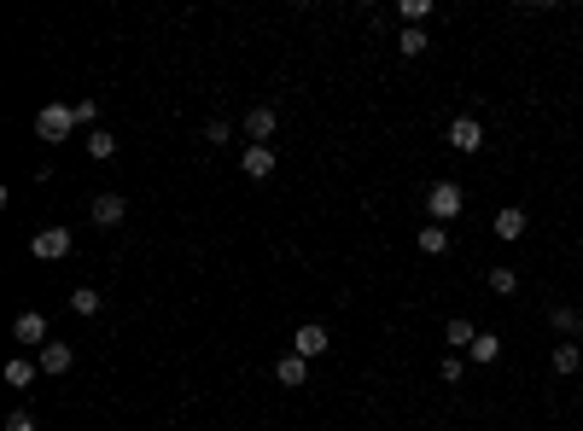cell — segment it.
<instances>
[{
	"instance_id": "cell-1",
	"label": "cell",
	"mask_w": 583,
	"mask_h": 431,
	"mask_svg": "<svg viewBox=\"0 0 583 431\" xmlns=\"http://www.w3.org/2000/svg\"><path fill=\"white\" fill-rule=\"evenodd\" d=\"M70 128H82L76 123V105H42V112H35V135L47 140V146H58V140H70Z\"/></svg>"
},
{
	"instance_id": "cell-2",
	"label": "cell",
	"mask_w": 583,
	"mask_h": 431,
	"mask_svg": "<svg viewBox=\"0 0 583 431\" xmlns=\"http://www.w3.org/2000/svg\"><path fill=\"white\" fill-rule=\"evenodd\" d=\"M426 210H431V222H444V227H449L461 210H467V193H461L455 181H431V187H426Z\"/></svg>"
},
{
	"instance_id": "cell-3",
	"label": "cell",
	"mask_w": 583,
	"mask_h": 431,
	"mask_svg": "<svg viewBox=\"0 0 583 431\" xmlns=\"http://www.w3.org/2000/svg\"><path fill=\"white\" fill-rule=\"evenodd\" d=\"M70 245H76V234H70V227H42V234H29V257H42V263L70 257Z\"/></svg>"
},
{
	"instance_id": "cell-4",
	"label": "cell",
	"mask_w": 583,
	"mask_h": 431,
	"mask_svg": "<svg viewBox=\"0 0 583 431\" xmlns=\"http://www.w3.org/2000/svg\"><path fill=\"white\" fill-rule=\"evenodd\" d=\"M12 338L24 350H47V344H53V338H47V315H42V309H24V315L12 320Z\"/></svg>"
},
{
	"instance_id": "cell-5",
	"label": "cell",
	"mask_w": 583,
	"mask_h": 431,
	"mask_svg": "<svg viewBox=\"0 0 583 431\" xmlns=\"http://www.w3.org/2000/svg\"><path fill=\"white\" fill-rule=\"evenodd\" d=\"M327 344H333V333H327L321 320H309V327H298V333H292V356H304V362L327 356Z\"/></svg>"
},
{
	"instance_id": "cell-6",
	"label": "cell",
	"mask_w": 583,
	"mask_h": 431,
	"mask_svg": "<svg viewBox=\"0 0 583 431\" xmlns=\"http://www.w3.org/2000/svg\"><path fill=\"white\" fill-rule=\"evenodd\" d=\"M275 128H280L275 105H251V112H245V140H251V146H268V140H275Z\"/></svg>"
},
{
	"instance_id": "cell-7",
	"label": "cell",
	"mask_w": 583,
	"mask_h": 431,
	"mask_svg": "<svg viewBox=\"0 0 583 431\" xmlns=\"http://www.w3.org/2000/svg\"><path fill=\"white\" fill-rule=\"evenodd\" d=\"M449 146H455V152H478V146H485V123H478V117H455V123H449Z\"/></svg>"
},
{
	"instance_id": "cell-8",
	"label": "cell",
	"mask_w": 583,
	"mask_h": 431,
	"mask_svg": "<svg viewBox=\"0 0 583 431\" xmlns=\"http://www.w3.org/2000/svg\"><path fill=\"white\" fill-rule=\"evenodd\" d=\"M275 146H245V158H239V169H245L251 181H268V175H275Z\"/></svg>"
},
{
	"instance_id": "cell-9",
	"label": "cell",
	"mask_w": 583,
	"mask_h": 431,
	"mask_svg": "<svg viewBox=\"0 0 583 431\" xmlns=\"http://www.w3.org/2000/svg\"><path fill=\"white\" fill-rule=\"evenodd\" d=\"M501 234V245H514V239H525V227H531V216L519 204H508V210H496V222H490Z\"/></svg>"
},
{
	"instance_id": "cell-10",
	"label": "cell",
	"mask_w": 583,
	"mask_h": 431,
	"mask_svg": "<svg viewBox=\"0 0 583 431\" xmlns=\"http://www.w3.org/2000/svg\"><path fill=\"white\" fill-rule=\"evenodd\" d=\"M123 216H128V198H123V193H99V198H94V222H99V227H117Z\"/></svg>"
},
{
	"instance_id": "cell-11",
	"label": "cell",
	"mask_w": 583,
	"mask_h": 431,
	"mask_svg": "<svg viewBox=\"0 0 583 431\" xmlns=\"http://www.w3.org/2000/svg\"><path fill=\"white\" fill-rule=\"evenodd\" d=\"M99 309H105V297H99L94 286H76V292H70V315H76V320H94Z\"/></svg>"
},
{
	"instance_id": "cell-12",
	"label": "cell",
	"mask_w": 583,
	"mask_h": 431,
	"mask_svg": "<svg viewBox=\"0 0 583 431\" xmlns=\"http://www.w3.org/2000/svg\"><path fill=\"white\" fill-rule=\"evenodd\" d=\"M275 379H280L286 390H298V385L309 379V362H304V356H280V362H275Z\"/></svg>"
},
{
	"instance_id": "cell-13",
	"label": "cell",
	"mask_w": 583,
	"mask_h": 431,
	"mask_svg": "<svg viewBox=\"0 0 583 431\" xmlns=\"http://www.w3.org/2000/svg\"><path fill=\"white\" fill-rule=\"evenodd\" d=\"M35 373H42V362H29V356H12V362H6V385L12 390H29Z\"/></svg>"
},
{
	"instance_id": "cell-14",
	"label": "cell",
	"mask_w": 583,
	"mask_h": 431,
	"mask_svg": "<svg viewBox=\"0 0 583 431\" xmlns=\"http://www.w3.org/2000/svg\"><path fill=\"white\" fill-rule=\"evenodd\" d=\"M70 362H76V350H70V344H58V338L42 350V373H70Z\"/></svg>"
},
{
	"instance_id": "cell-15",
	"label": "cell",
	"mask_w": 583,
	"mask_h": 431,
	"mask_svg": "<svg viewBox=\"0 0 583 431\" xmlns=\"http://www.w3.org/2000/svg\"><path fill=\"white\" fill-rule=\"evenodd\" d=\"M548 327H555V333H560V338H566V344H571V338L583 333V315H578V309H571V304H560L555 315H548Z\"/></svg>"
},
{
	"instance_id": "cell-16",
	"label": "cell",
	"mask_w": 583,
	"mask_h": 431,
	"mask_svg": "<svg viewBox=\"0 0 583 431\" xmlns=\"http://www.w3.org/2000/svg\"><path fill=\"white\" fill-rule=\"evenodd\" d=\"M420 250H426V257H444V250H449V227L426 222V227H420Z\"/></svg>"
},
{
	"instance_id": "cell-17",
	"label": "cell",
	"mask_w": 583,
	"mask_h": 431,
	"mask_svg": "<svg viewBox=\"0 0 583 431\" xmlns=\"http://www.w3.org/2000/svg\"><path fill=\"white\" fill-rule=\"evenodd\" d=\"M467 356H472L478 367H490V362L501 356V338H496V333H478V338H472V350H467Z\"/></svg>"
},
{
	"instance_id": "cell-18",
	"label": "cell",
	"mask_w": 583,
	"mask_h": 431,
	"mask_svg": "<svg viewBox=\"0 0 583 431\" xmlns=\"http://www.w3.org/2000/svg\"><path fill=\"white\" fill-rule=\"evenodd\" d=\"M397 18H403V29H420L431 18V0H397Z\"/></svg>"
},
{
	"instance_id": "cell-19",
	"label": "cell",
	"mask_w": 583,
	"mask_h": 431,
	"mask_svg": "<svg viewBox=\"0 0 583 431\" xmlns=\"http://www.w3.org/2000/svg\"><path fill=\"white\" fill-rule=\"evenodd\" d=\"M548 367H555L560 379H566V373H578V367H583V350H578V344H560L555 356H548Z\"/></svg>"
},
{
	"instance_id": "cell-20",
	"label": "cell",
	"mask_w": 583,
	"mask_h": 431,
	"mask_svg": "<svg viewBox=\"0 0 583 431\" xmlns=\"http://www.w3.org/2000/svg\"><path fill=\"white\" fill-rule=\"evenodd\" d=\"M444 338H449V350L461 356V350H472V338H478V327H472V320H449V327H444Z\"/></svg>"
},
{
	"instance_id": "cell-21",
	"label": "cell",
	"mask_w": 583,
	"mask_h": 431,
	"mask_svg": "<svg viewBox=\"0 0 583 431\" xmlns=\"http://www.w3.org/2000/svg\"><path fill=\"white\" fill-rule=\"evenodd\" d=\"M88 158H112L117 152V135H112V128H88Z\"/></svg>"
},
{
	"instance_id": "cell-22",
	"label": "cell",
	"mask_w": 583,
	"mask_h": 431,
	"mask_svg": "<svg viewBox=\"0 0 583 431\" xmlns=\"http://www.w3.org/2000/svg\"><path fill=\"white\" fill-rule=\"evenodd\" d=\"M485 286H490L496 297H514V292H519V274H514V268H490V280H485Z\"/></svg>"
},
{
	"instance_id": "cell-23",
	"label": "cell",
	"mask_w": 583,
	"mask_h": 431,
	"mask_svg": "<svg viewBox=\"0 0 583 431\" xmlns=\"http://www.w3.org/2000/svg\"><path fill=\"white\" fill-rule=\"evenodd\" d=\"M426 29H403V35H397V53H403V58H420V53H426Z\"/></svg>"
},
{
	"instance_id": "cell-24",
	"label": "cell",
	"mask_w": 583,
	"mask_h": 431,
	"mask_svg": "<svg viewBox=\"0 0 583 431\" xmlns=\"http://www.w3.org/2000/svg\"><path fill=\"white\" fill-rule=\"evenodd\" d=\"M438 373H444V385H461V379H467V362H461L455 350H449V356H444V367H438Z\"/></svg>"
},
{
	"instance_id": "cell-25",
	"label": "cell",
	"mask_w": 583,
	"mask_h": 431,
	"mask_svg": "<svg viewBox=\"0 0 583 431\" xmlns=\"http://www.w3.org/2000/svg\"><path fill=\"white\" fill-rule=\"evenodd\" d=\"M205 140H210V146H222V140H234V128H228L222 117H210V123H205Z\"/></svg>"
},
{
	"instance_id": "cell-26",
	"label": "cell",
	"mask_w": 583,
	"mask_h": 431,
	"mask_svg": "<svg viewBox=\"0 0 583 431\" xmlns=\"http://www.w3.org/2000/svg\"><path fill=\"white\" fill-rule=\"evenodd\" d=\"M94 117H99V105H94V99H88V94H82V99H76V123H82V128H99V123H94Z\"/></svg>"
},
{
	"instance_id": "cell-27",
	"label": "cell",
	"mask_w": 583,
	"mask_h": 431,
	"mask_svg": "<svg viewBox=\"0 0 583 431\" xmlns=\"http://www.w3.org/2000/svg\"><path fill=\"white\" fill-rule=\"evenodd\" d=\"M6 431H35V414H29V408H12V414H6Z\"/></svg>"
}]
</instances>
